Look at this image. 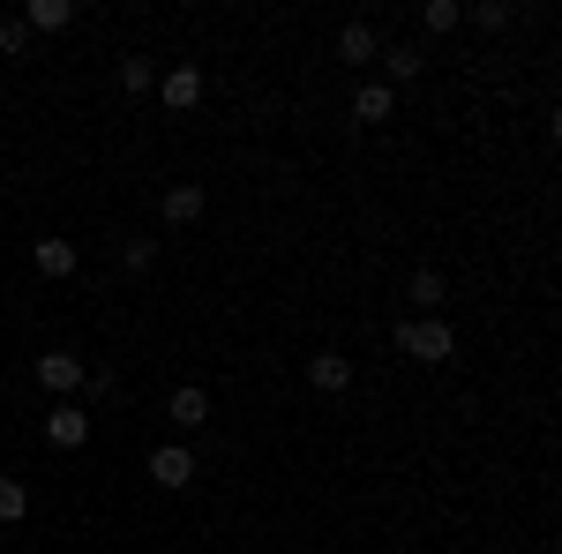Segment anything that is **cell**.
I'll list each match as a JSON object with an SVG mask.
<instances>
[{"mask_svg":"<svg viewBox=\"0 0 562 554\" xmlns=\"http://www.w3.org/2000/svg\"><path fill=\"white\" fill-rule=\"evenodd\" d=\"M23 510H31V487L23 479H0V524H15Z\"/></svg>","mask_w":562,"mask_h":554,"instance_id":"16","label":"cell"},{"mask_svg":"<svg viewBox=\"0 0 562 554\" xmlns=\"http://www.w3.org/2000/svg\"><path fill=\"white\" fill-rule=\"evenodd\" d=\"M158 98H166L173 113H195V105H203V68H195V60L166 68V76H158Z\"/></svg>","mask_w":562,"mask_h":554,"instance_id":"3","label":"cell"},{"mask_svg":"<svg viewBox=\"0 0 562 554\" xmlns=\"http://www.w3.org/2000/svg\"><path fill=\"white\" fill-rule=\"evenodd\" d=\"M76 262H83V256H76V240H38V270H45V278H76Z\"/></svg>","mask_w":562,"mask_h":554,"instance_id":"14","label":"cell"},{"mask_svg":"<svg viewBox=\"0 0 562 554\" xmlns=\"http://www.w3.org/2000/svg\"><path fill=\"white\" fill-rule=\"evenodd\" d=\"M38 389L76 397V389H83V360H76V352H45V360H38Z\"/></svg>","mask_w":562,"mask_h":554,"instance_id":"4","label":"cell"},{"mask_svg":"<svg viewBox=\"0 0 562 554\" xmlns=\"http://www.w3.org/2000/svg\"><path fill=\"white\" fill-rule=\"evenodd\" d=\"M480 31H510V0H480V8H465Z\"/></svg>","mask_w":562,"mask_h":554,"instance_id":"17","label":"cell"},{"mask_svg":"<svg viewBox=\"0 0 562 554\" xmlns=\"http://www.w3.org/2000/svg\"><path fill=\"white\" fill-rule=\"evenodd\" d=\"M307 383L323 389V397H338V389L352 383V360L346 352H315V360H307Z\"/></svg>","mask_w":562,"mask_h":554,"instance_id":"8","label":"cell"},{"mask_svg":"<svg viewBox=\"0 0 562 554\" xmlns=\"http://www.w3.org/2000/svg\"><path fill=\"white\" fill-rule=\"evenodd\" d=\"M121 262H128V270H150V262H158V248H150V240H128V248H121Z\"/></svg>","mask_w":562,"mask_h":554,"instance_id":"21","label":"cell"},{"mask_svg":"<svg viewBox=\"0 0 562 554\" xmlns=\"http://www.w3.org/2000/svg\"><path fill=\"white\" fill-rule=\"evenodd\" d=\"M458 15H465L458 0H428V8H420V23H428V31H458Z\"/></svg>","mask_w":562,"mask_h":554,"instance_id":"18","label":"cell"},{"mask_svg":"<svg viewBox=\"0 0 562 554\" xmlns=\"http://www.w3.org/2000/svg\"><path fill=\"white\" fill-rule=\"evenodd\" d=\"M375 60H383V68H390V90H397V83H413V76L428 68V53H420V45H383Z\"/></svg>","mask_w":562,"mask_h":554,"instance_id":"13","label":"cell"},{"mask_svg":"<svg viewBox=\"0 0 562 554\" xmlns=\"http://www.w3.org/2000/svg\"><path fill=\"white\" fill-rule=\"evenodd\" d=\"M166 420H173L180 434H195V427H211V389L180 383V389H173V405H166Z\"/></svg>","mask_w":562,"mask_h":554,"instance_id":"5","label":"cell"},{"mask_svg":"<svg viewBox=\"0 0 562 554\" xmlns=\"http://www.w3.org/2000/svg\"><path fill=\"white\" fill-rule=\"evenodd\" d=\"M390 113H397V90L390 83H360L352 90V121H360V128H383Z\"/></svg>","mask_w":562,"mask_h":554,"instance_id":"6","label":"cell"},{"mask_svg":"<svg viewBox=\"0 0 562 554\" xmlns=\"http://www.w3.org/2000/svg\"><path fill=\"white\" fill-rule=\"evenodd\" d=\"M150 479H158V487H188V479H195V457H188L180 442H158V450H150Z\"/></svg>","mask_w":562,"mask_h":554,"instance_id":"7","label":"cell"},{"mask_svg":"<svg viewBox=\"0 0 562 554\" xmlns=\"http://www.w3.org/2000/svg\"><path fill=\"white\" fill-rule=\"evenodd\" d=\"M375 53H383V38H375V23H346V31H338V60H346V68H360V60H375Z\"/></svg>","mask_w":562,"mask_h":554,"instance_id":"11","label":"cell"},{"mask_svg":"<svg viewBox=\"0 0 562 554\" xmlns=\"http://www.w3.org/2000/svg\"><path fill=\"white\" fill-rule=\"evenodd\" d=\"M203 203H211V195H203L195 180H173V188H166V225H195Z\"/></svg>","mask_w":562,"mask_h":554,"instance_id":"9","label":"cell"},{"mask_svg":"<svg viewBox=\"0 0 562 554\" xmlns=\"http://www.w3.org/2000/svg\"><path fill=\"white\" fill-rule=\"evenodd\" d=\"M23 45H31V31H23V23H0V60H15Z\"/></svg>","mask_w":562,"mask_h":554,"instance_id":"20","label":"cell"},{"mask_svg":"<svg viewBox=\"0 0 562 554\" xmlns=\"http://www.w3.org/2000/svg\"><path fill=\"white\" fill-rule=\"evenodd\" d=\"M390 338H397V352H405V360H420V368H442V360H458V330H450L442 315H405Z\"/></svg>","mask_w":562,"mask_h":554,"instance_id":"1","label":"cell"},{"mask_svg":"<svg viewBox=\"0 0 562 554\" xmlns=\"http://www.w3.org/2000/svg\"><path fill=\"white\" fill-rule=\"evenodd\" d=\"M45 442H53V450H83L90 442V412L76 405V397H60V405L45 412Z\"/></svg>","mask_w":562,"mask_h":554,"instance_id":"2","label":"cell"},{"mask_svg":"<svg viewBox=\"0 0 562 554\" xmlns=\"http://www.w3.org/2000/svg\"><path fill=\"white\" fill-rule=\"evenodd\" d=\"M15 23H23V31H68V23H76V0H31Z\"/></svg>","mask_w":562,"mask_h":554,"instance_id":"10","label":"cell"},{"mask_svg":"<svg viewBox=\"0 0 562 554\" xmlns=\"http://www.w3.org/2000/svg\"><path fill=\"white\" fill-rule=\"evenodd\" d=\"M121 90H128V98H150V90H158V68H150L143 53H128V60H121Z\"/></svg>","mask_w":562,"mask_h":554,"instance_id":"15","label":"cell"},{"mask_svg":"<svg viewBox=\"0 0 562 554\" xmlns=\"http://www.w3.org/2000/svg\"><path fill=\"white\" fill-rule=\"evenodd\" d=\"M405 293H413V307H420V315H442L450 278H442V270H413V285H405Z\"/></svg>","mask_w":562,"mask_h":554,"instance_id":"12","label":"cell"},{"mask_svg":"<svg viewBox=\"0 0 562 554\" xmlns=\"http://www.w3.org/2000/svg\"><path fill=\"white\" fill-rule=\"evenodd\" d=\"M83 389H90V397H113L121 375H113V368H83Z\"/></svg>","mask_w":562,"mask_h":554,"instance_id":"19","label":"cell"}]
</instances>
